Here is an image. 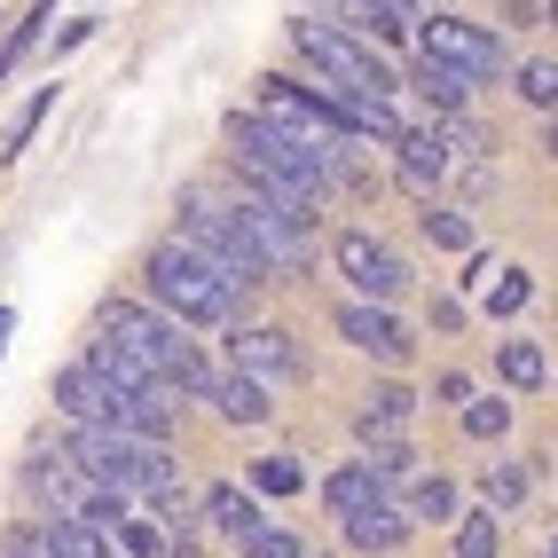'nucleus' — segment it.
Masks as SVG:
<instances>
[{
  "instance_id": "obj_26",
  "label": "nucleus",
  "mask_w": 558,
  "mask_h": 558,
  "mask_svg": "<svg viewBox=\"0 0 558 558\" xmlns=\"http://www.w3.org/2000/svg\"><path fill=\"white\" fill-rule=\"evenodd\" d=\"M425 236H433L440 252H464V244H472V220H464V213H425Z\"/></svg>"
},
{
  "instance_id": "obj_33",
  "label": "nucleus",
  "mask_w": 558,
  "mask_h": 558,
  "mask_svg": "<svg viewBox=\"0 0 558 558\" xmlns=\"http://www.w3.org/2000/svg\"><path fill=\"white\" fill-rule=\"evenodd\" d=\"M550 24H558V0H550Z\"/></svg>"
},
{
  "instance_id": "obj_8",
  "label": "nucleus",
  "mask_w": 558,
  "mask_h": 558,
  "mask_svg": "<svg viewBox=\"0 0 558 558\" xmlns=\"http://www.w3.org/2000/svg\"><path fill=\"white\" fill-rule=\"evenodd\" d=\"M236 369H252V378H276V386H291V378H307V354L291 347V330H276V323H252V330H236Z\"/></svg>"
},
{
  "instance_id": "obj_9",
  "label": "nucleus",
  "mask_w": 558,
  "mask_h": 558,
  "mask_svg": "<svg viewBox=\"0 0 558 558\" xmlns=\"http://www.w3.org/2000/svg\"><path fill=\"white\" fill-rule=\"evenodd\" d=\"M339 339L362 347V354H378V362H409V330L386 315V300H347L339 307Z\"/></svg>"
},
{
  "instance_id": "obj_18",
  "label": "nucleus",
  "mask_w": 558,
  "mask_h": 558,
  "mask_svg": "<svg viewBox=\"0 0 558 558\" xmlns=\"http://www.w3.org/2000/svg\"><path fill=\"white\" fill-rule=\"evenodd\" d=\"M496 362H504V386H519V393H535V386L550 378V362H543V347H535V339H504V354H496Z\"/></svg>"
},
{
  "instance_id": "obj_7",
  "label": "nucleus",
  "mask_w": 558,
  "mask_h": 558,
  "mask_svg": "<svg viewBox=\"0 0 558 558\" xmlns=\"http://www.w3.org/2000/svg\"><path fill=\"white\" fill-rule=\"evenodd\" d=\"M417 48H433V56H449L464 80H504L511 71V56H504V40L488 24H464V16H433L425 32H417Z\"/></svg>"
},
{
  "instance_id": "obj_20",
  "label": "nucleus",
  "mask_w": 558,
  "mask_h": 558,
  "mask_svg": "<svg viewBox=\"0 0 558 558\" xmlns=\"http://www.w3.org/2000/svg\"><path fill=\"white\" fill-rule=\"evenodd\" d=\"M457 511V488L440 472H425V480H409V519H449Z\"/></svg>"
},
{
  "instance_id": "obj_27",
  "label": "nucleus",
  "mask_w": 558,
  "mask_h": 558,
  "mask_svg": "<svg viewBox=\"0 0 558 558\" xmlns=\"http://www.w3.org/2000/svg\"><path fill=\"white\" fill-rule=\"evenodd\" d=\"M119 543H126L134 558H166V550H173V535H158L150 519H126V527H119Z\"/></svg>"
},
{
  "instance_id": "obj_30",
  "label": "nucleus",
  "mask_w": 558,
  "mask_h": 558,
  "mask_svg": "<svg viewBox=\"0 0 558 558\" xmlns=\"http://www.w3.org/2000/svg\"><path fill=\"white\" fill-rule=\"evenodd\" d=\"M48 102H56V87H40V95H32V102H24V119L9 126V158L24 150V142H32V126H40V119H48Z\"/></svg>"
},
{
  "instance_id": "obj_29",
  "label": "nucleus",
  "mask_w": 558,
  "mask_h": 558,
  "mask_svg": "<svg viewBox=\"0 0 558 558\" xmlns=\"http://www.w3.org/2000/svg\"><path fill=\"white\" fill-rule=\"evenodd\" d=\"M527 291H535L527 276H519V268H504V283L488 291V315H519V307H527Z\"/></svg>"
},
{
  "instance_id": "obj_2",
  "label": "nucleus",
  "mask_w": 558,
  "mask_h": 558,
  "mask_svg": "<svg viewBox=\"0 0 558 558\" xmlns=\"http://www.w3.org/2000/svg\"><path fill=\"white\" fill-rule=\"evenodd\" d=\"M71 464H80L87 480H102V488H119V496H158L173 488V457H166V440L150 433H126V425H71Z\"/></svg>"
},
{
  "instance_id": "obj_21",
  "label": "nucleus",
  "mask_w": 558,
  "mask_h": 558,
  "mask_svg": "<svg viewBox=\"0 0 558 558\" xmlns=\"http://www.w3.org/2000/svg\"><path fill=\"white\" fill-rule=\"evenodd\" d=\"M504 527H496V511H472L464 527H457V558H496Z\"/></svg>"
},
{
  "instance_id": "obj_34",
  "label": "nucleus",
  "mask_w": 558,
  "mask_h": 558,
  "mask_svg": "<svg viewBox=\"0 0 558 558\" xmlns=\"http://www.w3.org/2000/svg\"><path fill=\"white\" fill-rule=\"evenodd\" d=\"M550 558H558V535H550Z\"/></svg>"
},
{
  "instance_id": "obj_17",
  "label": "nucleus",
  "mask_w": 558,
  "mask_h": 558,
  "mask_svg": "<svg viewBox=\"0 0 558 558\" xmlns=\"http://www.w3.org/2000/svg\"><path fill=\"white\" fill-rule=\"evenodd\" d=\"M464 87H472V80H464V71H457L449 56L417 48V95H425V102L440 110V119H457V110H464Z\"/></svg>"
},
{
  "instance_id": "obj_12",
  "label": "nucleus",
  "mask_w": 558,
  "mask_h": 558,
  "mask_svg": "<svg viewBox=\"0 0 558 558\" xmlns=\"http://www.w3.org/2000/svg\"><path fill=\"white\" fill-rule=\"evenodd\" d=\"M213 401L229 425H268L276 401H268V378H252V369H229V378H213Z\"/></svg>"
},
{
  "instance_id": "obj_15",
  "label": "nucleus",
  "mask_w": 558,
  "mask_h": 558,
  "mask_svg": "<svg viewBox=\"0 0 558 558\" xmlns=\"http://www.w3.org/2000/svg\"><path fill=\"white\" fill-rule=\"evenodd\" d=\"M205 519H213V535H229L236 550L268 527V519H259V504H252L244 488H229V480H220V488H205Z\"/></svg>"
},
{
  "instance_id": "obj_31",
  "label": "nucleus",
  "mask_w": 558,
  "mask_h": 558,
  "mask_svg": "<svg viewBox=\"0 0 558 558\" xmlns=\"http://www.w3.org/2000/svg\"><path fill=\"white\" fill-rule=\"evenodd\" d=\"M543 158H550V166H558V119H550V126H543Z\"/></svg>"
},
{
  "instance_id": "obj_25",
  "label": "nucleus",
  "mask_w": 558,
  "mask_h": 558,
  "mask_svg": "<svg viewBox=\"0 0 558 558\" xmlns=\"http://www.w3.org/2000/svg\"><path fill=\"white\" fill-rule=\"evenodd\" d=\"M511 425V401H464V433L472 440H496Z\"/></svg>"
},
{
  "instance_id": "obj_19",
  "label": "nucleus",
  "mask_w": 558,
  "mask_h": 558,
  "mask_svg": "<svg viewBox=\"0 0 558 558\" xmlns=\"http://www.w3.org/2000/svg\"><path fill=\"white\" fill-rule=\"evenodd\" d=\"M354 9H362V24L378 32V40H409V32H417V24H409L417 0H354Z\"/></svg>"
},
{
  "instance_id": "obj_24",
  "label": "nucleus",
  "mask_w": 558,
  "mask_h": 558,
  "mask_svg": "<svg viewBox=\"0 0 558 558\" xmlns=\"http://www.w3.org/2000/svg\"><path fill=\"white\" fill-rule=\"evenodd\" d=\"M519 95L535 110H558V63H519Z\"/></svg>"
},
{
  "instance_id": "obj_35",
  "label": "nucleus",
  "mask_w": 558,
  "mask_h": 558,
  "mask_svg": "<svg viewBox=\"0 0 558 558\" xmlns=\"http://www.w3.org/2000/svg\"><path fill=\"white\" fill-rule=\"evenodd\" d=\"M307 558H315V550H307Z\"/></svg>"
},
{
  "instance_id": "obj_32",
  "label": "nucleus",
  "mask_w": 558,
  "mask_h": 558,
  "mask_svg": "<svg viewBox=\"0 0 558 558\" xmlns=\"http://www.w3.org/2000/svg\"><path fill=\"white\" fill-rule=\"evenodd\" d=\"M0 354H9V307H0Z\"/></svg>"
},
{
  "instance_id": "obj_14",
  "label": "nucleus",
  "mask_w": 558,
  "mask_h": 558,
  "mask_svg": "<svg viewBox=\"0 0 558 558\" xmlns=\"http://www.w3.org/2000/svg\"><path fill=\"white\" fill-rule=\"evenodd\" d=\"M409 417H417V393H409V386H378V393H362L354 433H362V440H393Z\"/></svg>"
},
{
  "instance_id": "obj_6",
  "label": "nucleus",
  "mask_w": 558,
  "mask_h": 558,
  "mask_svg": "<svg viewBox=\"0 0 558 558\" xmlns=\"http://www.w3.org/2000/svg\"><path fill=\"white\" fill-rule=\"evenodd\" d=\"M330 259H339V276L362 291V300H401L409 291V259L386 236H369V229H347L339 244H330Z\"/></svg>"
},
{
  "instance_id": "obj_1",
  "label": "nucleus",
  "mask_w": 558,
  "mask_h": 558,
  "mask_svg": "<svg viewBox=\"0 0 558 558\" xmlns=\"http://www.w3.org/2000/svg\"><path fill=\"white\" fill-rule=\"evenodd\" d=\"M142 283H150V300L166 315H181V323H229L236 300L252 291L236 268H220V259L205 244H190V236H173V244H158L142 259Z\"/></svg>"
},
{
  "instance_id": "obj_11",
  "label": "nucleus",
  "mask_w": 558,
  "mask_h": 558,
  "mask_svg": "<svg viewBox=\"0 0 558 558\" xmlns=\"http://www.w3.org/2000/svg\"><path fill=\"white\" fill-rule=\"evenodd\" d=\"M32 550L40 558H110V535L95 527V519H80V511H56L40 535H32Z\"/></svg>"
},
{
  "instance_id": "obj_13",
  "label": "nucleus",
  "mask_w": 558,
  "mask_h": 558,
  "mask_svg": "<svg viewBox=\"0 0 558 558\" xmlns=\"http://www.w3.org/2000/svg\"><path fill=\"white\" fill-rule=\"evenodd\" d=\"M386 488H393V480H386L378 464H369V457H354V464H339V472L323 480V504H330V511L347 519V511H362V504H378Z\"/></svg>"
},
{
  "instance_id": "obj_5",
  "label": "nucleus",
  "mask_w": 558,
  "mask_h": 558,
  "mask_svg": "<svg viewBox=\"0 0 558 558\" xmlns=\"http://www.w3.org/2000/svg\"><path fill=\"white\" fill-rule=\"evenodd\" d=\"M190 220H181V236L190 244H205L220 268H236L244 283H268V259H259V244L244 236V220H236V205H213V197H190L181 205Z\"/></svg>"
},
{
  "instance_id": "obj_4",
  "label": "nucleus",
  "mask_w": 558,
  "mask_h": 558,
  "mask_svg": "<svg viewBox=\"0 0 558 558\" xmlns=\"http://www.w3.org/2000/svg\"><path fill=\"white\" fill-rule=\"evenodd\" d=\"M236 220H244V236L259 244V259H268V276H300L307 268V220L283 213L268 190H244L236 197Z\"/></svg>"
},
{
  "instance_id": "obj_28",
  "label": "nucleus",
  "mask_w": 558,
  "mask_h": 558,
  "mask_svg": "<svg viewBox=\"0 0 558 558\" xmlns=\"http://www.w3.org/2000/svg\"><path fill=\"white\" fill-rule=\"evenodd\" d=\"M244 558H307V543H300V535H283V527H259V535L244 543Z\"/></svg>"
},
{
  "instance_id": "obj_10",
  "label": "nucleus",
  "mask_w": 558,
  "mask_h": 558,
  "mask_svg": "<svg viewBox=\"0 0 558 558\" xmlns=\"http://www.w3.org/2000/svg\"><path fill=\"white\" fill-rule=\"evenodd\" d=\"M339 527H347L354 550H401V543H409V504H386V496H378V504L347 511Z\"/></svg>"
},
{
  "instance_id": "obj_22",
  "label": "nucleus",
  "mask_w": 558,
  "mask_h": 558,
  "mask_svg": "<svg viewBox=\"0 0 558 558\" xmlns=\"http://www.w3.org/2000/svg\"><path fill=\"white\" fill-rule=\"evenodd\" d=\"M480 496H488V511H511L519 496H527V472H519V464H488V480H480Z\"/></svg>"
},
{
  "instance_id": "obj_3",
  "label": "nucleus",
  "mask_w": 558,
  "mask_h": 558,
  "mask_svg": "<svg viewBox=\"0 0 558 558\" xmlns=\"http://www.w3.org/2000/svg\"><path fill=\"white\" fill-rule=\"evenodd\" d=\"M291 48H300L339 95H393V87H401L393 71L369 56V40H354V32H330V24H307V16H300V24H291Z\"/></svg>"
},
{
  "instance_id": "obj_16",
  "label": "nucleus",
  "mask_w": 558,
  "mask_h": 558,
  "mask_svg": "<svg viewBox=\"0 0 558 558\" xmlns=\"http://www.w3.org/2000/svg\"><path fill=\"white\" fill-rule=\"evenodd\" d=\"M393 150H401V181H409V190H417V197L433 190L440 173H449V142H440L433 126H409V134L393 142Z\"/></svg>"
},
{
  "instance_id": "obj_23",
  "label": "nucleus",
  "mask_w": 558,
  "mask_h": 558,
  "mask_svg": "<svg viewBox=\"0 0 558 558\" xmlns=\"http://www.w3.org/2000/svg\"><path fill=\"white\" fill-rule=\"evenodd\" d=\"M252 488L259 496H300V464H291V457H259L252 464Z\"/></svg>"
}]
</instances>
